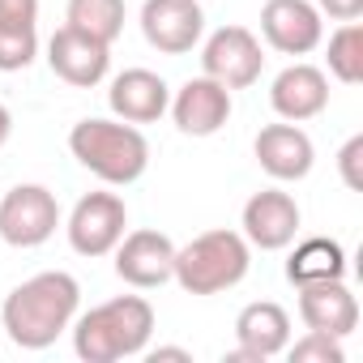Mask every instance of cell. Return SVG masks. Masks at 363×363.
<instances>
[{
	"label": "cell",
	"mask_w": 363,
	"mask_h": 363,
	"mask_svg": "<svg viewBox=\"0 0 363 363\" xmlns=\"http://www.w3.org/2000/svg\"><path fill=\"white\" fill-rule=\"evenodd\" d=\"M82 308V286L65 269H43L13 286L0 308V329H5L22 350H48L60 333H69L73 316Z\"/></svg>",
	"instance_id": "obj_1"
},
{
	"label": "cell",
	"mask_w": 363,
	"mask_h": 363,
	"mask_svg": "<svg viewBox=\"0 0 363 363\" xmlns=\"http://www.w3.org/2000/svg\"><path fill=\"white\" fill-rule=\"evenodd\" d=\"M73 350L82 363H120L150 346L154 308L141 295H116L82 316H73Z\"/></svg>",
	"instance_id": "obj_2"
},
{
	"label": "cell",
	"mask_w": 363,
	"mask_h": 363,
	"mask_svg": "<svg viewBox=\"0 0 363 363\" xmlns=\"http://www.w3.org/2000/svg\"><path fill=\"white\" fill-rule=\"evenodd\" d=\"M69 150L90 175H99L103 184H116V189L137 184L150 167L145 133L137 124H124V120H99V116L77 120L69 133Z\"/></svg>",
	"instance_id": "obj_3"
},
{
	"label": "cell",
	"mask_w": 363,
	"mask_h": 363,
	"mask_svg": "<svg viewBox=\"0 0 363 363\" xmlns=\"http://www.w3.org/2000/svg\"><path fill=\"white\" fill-rule=\"evenodd\" d=\"M248 265H252V244L240 231L214 227L189 240L184 248H175L171 278L189 295H223L248 278Z\"/></svg>",
	"instance_id": "obj_4"
},
{
	"label": "cell",
	"mask_w": 363,
	"mask_h": 363,
	"mask_svg": "<svg viewBox=\"0 0 363 363\" xmlns=\"http://www.w3.org/2000/svg\"><path fill=\"white\" fill-rule=\"evenodd\" d=\"M60 227V201L43 184H18L0 197V240L9 248H39Z\"/></svg>",
	"instance_id": "obj_5"
},
{
	"label": "cell",
	"mask_w": 363,
	"mask_h": 363,
	"mask_svg": "<svg viewBox=\"0 0 363 363\" xmlns=\"http://www.w3.org/2000/svg\"><path fill=\"white\" fill-rule=\"evenodd\" d=\"M265 52L248 26H218L201 48V73L227 90H248L261 82Z\"/></svg>",
	"instance_id": "obj_6"
},
{
	"label": "cell",
	"mask_w": 363,
	"mask_h": 363,
	"mask_svg": "<svg viewBox=\"0 0 363 363\" xmlns=\"http://www.w3.org/2000/svg\"><path fill=\"white\" fill-rule=\"evenodd\" d=\"M124 227H128L124 197H116V193H86L73 206V214L65 223V235H69V248L77 257H107L124 240Z\"/></svg>",
	"instance_id": "obj_7"
},
{
	"label": "cell",
	"mask_w": 363,
	"mask_h": 363,
	"mask_svg": "<svg viewBox=\"0 0 363 363\" xmlns=\"http://www.w3.org/2000/svg\"><path fill=\"white\" fill-rule=\"evenodd\" d=\"M141 35L162 56H189L206 35V9L197 0H145Z\"/></svg>",
	"instance_id": "obj_8"
},
{
	"label": "cell",
	"mask_w": 363,
	"mask_h": 363,
	"mask_svg": "<svg viewBox=\"0 0 363 363\" xmlns=\"http://www.w3.org/2000/svg\"><path fill=\"white\" fill-rule=\"evenodd\" d=\"M299 223H303V214H299V201H295L291 193H282V189H261V193H252L248 206H244V218H240L244 231H240V235H244L252 248H261V252H282V248L295 244Z\"/></svg>",
	"instance_id": "obj_9"
},
{
	"label": "cell",
	"mask_w": 363,
	"mask_h": 363,
	"mask_svg": "<svg viewBox=\"0 0 363 363\" xmlns=\"http://www.w3.org/2000/svg\"><path fill=\"white\" fill-rule=\"evenodd\" d=\"M261 35L282 56H308L325 43V18L312 0H265Z\"/></svg>",
	"instance_id": "obj_10"
},
{
	"label": "cell",
	"mask_w": 363,
	"mask_h": 363,
	"mask_svg": "<svg viewBox=\"0 0 363 363\" xmlns=\"http://www.w3.org/2000/svg\"><path fill=\"white\" fill-rule=\"evenodd\" d=\"M291 342V316L274 299H257L235 316V350H227V363H265L282 354Z\"/></svg>",
	"instance_id": "obj_11"
},
{
	"label": "cell",
	"mask_w": 363,
	"mask_h": 363,
	"mask_svg": "<svg viewBox=\"0 0 363 363\" xmlns=\"http://www.w3.org/2000/svg\"><path fill=\"white\" fill-rule=\"evenodd\" d=\"M171 269H175V244L154 227L124 231V240L116 244V274H120V282H128L137 291H154V286L171 282Z\"/></svg>",
	"instance_id": "obj_12"
},
{
	"label": "cell",
	"mask_w": 363,
	"mask_h": 363,
	"mask_svg": "<svg viewBox=\"0 0 363 363\" xmlns=\"http://www.w3.org/2000/svg\"><path fill=\"white\" fill-rule=\"evenodd\" d=\"M167 111L184 137H214L231 120V90L201 73V77H189L171 94Z\"/></svg>",
	"instance_id": "obj_13"
},
{
	"label": "cell",
	"mask_w": 363,
	"mask_h": 363,
	"mask_svg": "<svg viewBox=\"0 0 363 363\" xmlns=\"http://www.w3.org/2000/svg\"><path fill=\"white\" fill-rule=\"evenodd\" d=\"M48 65H52V73L60 82H69L77 90H90V86H99L107 77L111 48L90 39V35H82V30H73V26H60L48 39Z\"/></svg>",
	"instance_id": "obj_14"
},
{
	"label": "cell",
	"mask_w": 363,
	"mask_h": 363,
	"mask_svg": "<svg viewBox=\"0 0 363 363\" xmlns=\"http://www.w3.org/2000/svg\"><path fill=\"white\" fill-rule=\"evenodd\" d=\"M252 154L261 162V171L269 179H282V184H291V179H303L316 162V145L312 137L299 128V124H265L252 141Z\"/></svg>",
	"instance_id": "obj_15"
},
{
	"label": "cell",
	"mask_w": 363,
	"mask_h": 363,
	"mask_svg": "<svg viewBox=\"0 0 363 363\" xmlns=\"http://www.w3.org/2000/svg\"><path fill=\"white\" fill-rule=\"evenodd\" d=\"M299 320L329 337H350L359 329V299L342 278L299 286Z\"/></svg>",
	"instance_id": "obj_16"
},
{
	"label": "cell",
	"mask_w": 363,
	"mask_h": 363,
	"mask_svg": "<svg viewBox=\"0 0 363 363\" xmlns=\"http://www.w3.org/2000/svg\"><path fill=\"white\" fill-rule=\"evenodd\" d=\"M269 107L291 120V124H303V120H316L325 107H329V77L316 69V65H286L274 86H269Z\"/></svg>",
	"instance_id": "obj_17"
},
{
	"label": "cell",
	"mask_w": 363,
	"mask_h": 363,
	"mask_svg": "<svg viewBox=\"0 0 363 363\" xmlns=\"http://www.w3.org/2000/svg\"><path fill=\"white\" fill-rule=\"evenodd\" d=\"M167 103H171V90L150 69H124L120 77H111L107 107L124 124H154V120L167 116Z\"/></svg>",
	"instance_id": "obj_18"
},
{
	"label": "cell",
	"mask_w": 363,
	"mask_h": 363,
	"mask_svg": "<svg viewBox=\"0 0 363 363\" xmlns=\"http://www.w3.org/2000/svg\"><path fill=\"white\" fill-rule=\"evenodd\" d=\"M286 278L295 286H308V282H329V278H346V252L337 240H325V235H312L303 244H295L291 261H286Z\"/></svg>",
	"instance_id": "obj_19"
},
{
	"label": "cell",
	"mask_w": 363,
	"mask_h": 363,
	"mask_svg": "<svg viewBox=\"0 0 363 363\" xmlns=\"http://www.w3.org/2000/svg\"><path fill=\"white\" fill-rule=\"evenodd\" d=\"M65 26H73V30L111 48L124 35V0H69Z\"/></svg>",
	"instance_id": "obj_20"
},
{
	"label": "cell",
	"mask_w": 363,
	"mask_h": 363,
	"mask_svg": "<svg viewBox=\"0 0 363 363\" xmlns=\"http://www.w3.org/2000/svg\"><path fill=\"white\" fill-rule=\"evenodd\" d=\"M329 73L342 86H359L363 82V26L359 22H342L329 35Z\"/></svg>",
	"instance_id": "obj_21"
},
{
	"label": "cell",
	"mask_w": 363,
	"mask_h": 363,
	"mask_svg": "<svg viewBox=\"0 0 363 363\" xmlns=\"http://www.w3.org/2000/svg\"><path fill=\"white\" fill-rule=\"evenodd\" d=\"M39 56V26L0 22V73H22Z\"/></svg>",
	"instance_id": "obj_22"
},
{
	"label": "cell",
	"mask_w": 363,
	"mask_h": 363,
	"mask_svg": "<svg viewBox=\"0 0 363 363\" xmlns=\"http://www.w3.org/2000/svg\"><path fill=\"white\" fill-rule=\"evenodd\" d=\"M286 354H291V363H342L346 359L342 337H329L316 329H308L299 342H286Z\"/></svg>",
	"instance_id": "obj_23"
},
{
	"label": "cell",
	"mask_w": 363,
	"mask_h": 363,
	"mask_svg": "<svg viewBox=\"0 0 363 363\" xmlns=\"http://www.w3.org/2000/svg\"><path fill=\"white\" fill-rule=\"evenodd\" d=\"M363 133H354L342 150H337V175H342V184L350 189V193H359L363 189Z\"/></svg>",
	"instance_id": "obj_24"
},
{
	"label": "cell",
	"mask_w": 363,
	"mask_h": 363,
	"mask_svg": "<svg viewBox=\"0 0 363 363\" xmlns=\"http://www.w3.org/2000/svg\"><path fill=\"white\" fill-rule=\"evenodd\" d=\"M0 22L39 26V0H0Z\"/></svg>",
	"instance_id": "obj_25"
},
{
	"label": "cell",
	"mask_w": 363,
	"mask_h": 363,
	"mask_svg": "<svg viewBox=\"0 0 363 363\" xmlns=\"http://www.w3.org/2000/svg\"><path fill=\"white\" fill-rule=\"evenodd\" d=\"M320 9V18H333V22H359L363 18V0H312Z\"/></svg>",
	"instance_id": "obj_26"
},
{
	"label": "cell",
	"mask_w": 363,
	"mask_h": 363,
	"mask_svg": "<svg viewBox=\"0 0 363 363\" xmlns=\"http://www.w3.org/2000/svg\"><path fill=\"white\" fill-rule=\"evenodd\" d=\"M158 359H179V363H193V354H189L184 346H158V350H150V363H158Z\"/></svg>",
	"instance_id": "obj_27"
},
{
	"label": "cell",
	"mask_w": 363,
	"mask_h": 363,
	"mask_svg": "<svg viewBox=\"0 0 363 363\" xmlns=\"http://www.w3.org/2000/svg\"><path fill=\"white\" fill-rule=\"evenodd\" d=\"M9 133H13V116H9V107L0 103V145L9 141Z\"/></svg>",
	"instance_id": "obj_28"
}]
</instances>
